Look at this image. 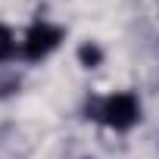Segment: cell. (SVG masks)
Here are the masks:
<instances>
[{
	"label": "cell",
	"mask_w": 159,
	"mask_h": 159,
	"mask_svg": "<svg viewBox=\"0 0 159 159\" xmlns=\"http://www.w3.org/2000/svg\"><path fill=\"white\" fill-rule=\"evenodd\" d=\"M16 56V34L10 25L0 22V62H10Z\"/></svg>",
	"instance_id": "4"
},
{
	"label": "cell",
	"mask_w": 159,
	"mask_h": 159,
	"mask_svg": "<svg viewBox=\"0 0 159 159\" xmlns=\"http://www.w3.org/2000/svg\"><path fill=\"white\" fill-rule=\"evenodd\" d=\"M78 62H81L84 69H97V66H103V47L94 44V41H84L81 47H78Z\"/></svg>",
	"instance_id": "3"
},
{
	"label": "cell",
	"mask_w": 159,
	"mask_h": 159,
	"mask_svg": "<svg viewBox=\"0 0 159 159\" xmlns=\"http://www.w3.org/2000/svg\"><path fill=\"white\" fill-rule=\"evenodd\" d=\"M62 41V28L50 25V22H31V28L25 31V41H22V56L28 62H38L44 56H50Z\"/></svg>",
	"instance_id": "2"
},
{
	"label": "cell",
	"mask_w": 159,
	"mask_h": 159,
	"mask_svg": "<svg viewBox=\"0 0 159 159\" xmlns=\"http://www.w3.org/2000/svg\"><path fill=\"white\" fill-rule=\"evenodd\" d=\"M100 119H103L112 131H128V128H134V125L140 122V103H137L134 94L119 91V94H112V97L103 100Z\"/></svg>",
	"instance_id": "1"
}]
</instances>
